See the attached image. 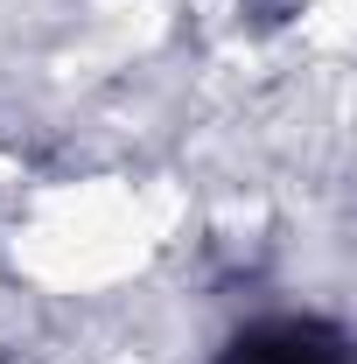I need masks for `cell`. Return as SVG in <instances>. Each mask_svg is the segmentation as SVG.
<instances>
[{"instance_id":"cell-1","label":"cell","mask_w":357,"mask_h":364,"mask_svg":"<svg viewBox=\"0 0 357 364\" xmlns=\"http://www.w3.org/2000/svg\"><path fill=\"white\" fill-rule=\"evenodd\" d=\"M218 364H351L343 329L315 316H280V322H252L224 343Z\"/></svg>"}]
</instances>
